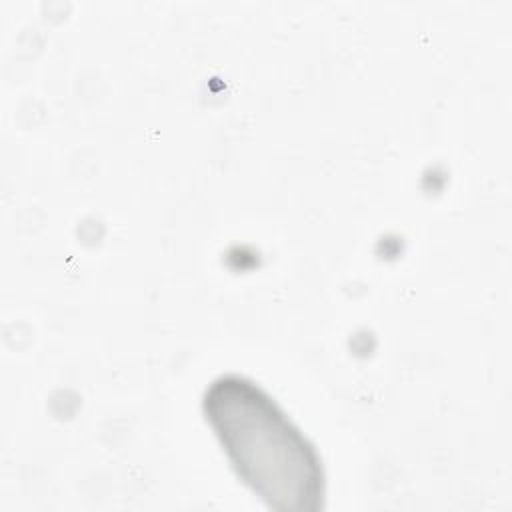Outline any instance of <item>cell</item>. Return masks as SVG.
Returning a JSON list of instances; mask_svg holds the SVG:
<instances>
[{"instance_id":"6da1fadb","label":"cell","mask_w":512,"mask_h":512,"mask_svg":"<svg viewBox=\"0 0 512 512\" xmlns=\"http://www.w3.org/2000/svg\"><path fill=\"white\" fill-rule=\"evenodd\" d=\"M204 412L238 476L278 510H316L324 494L314 446L254 382L226 374L204 394Z\"/></svg>"}]
</instances>
